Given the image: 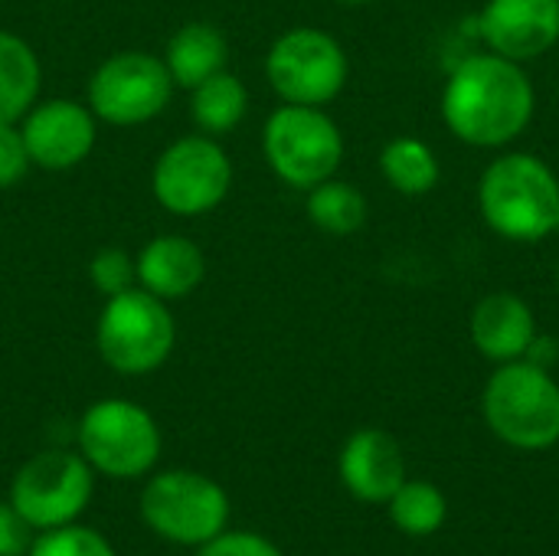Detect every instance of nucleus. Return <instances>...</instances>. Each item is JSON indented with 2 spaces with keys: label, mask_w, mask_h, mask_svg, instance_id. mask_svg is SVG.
Listing matches in <instances>:
<instances>
[{
  "label": "nucleus",
  "mask_w": 559,
  "mask_h": 556,
  "mask_svg": "<svg viewBox=\"0 0 559 556\" xmlns=\"http://www.w3.org/2000/svg\"><path fill=\"white\" fill-rule=\"evenodd\" d=\"M481 36L511 62L537 59L559 39V0H491L481 13Z\"/></svg>",
  "instance_id": "obj_13"
},
{
  "label": "nucleus",
  "mask_w": 559,
  "mask_h": 556,
  "mask_svg": "<svg viewBox=\"0 0 559 556\" xmlns=\"http://www.w3.org/2000/svg\"><path fill=\"white\" fill-rule=\"evenodd\" d=\"M134 265H138V285L167 305L193 295L206 279L203 249L193 239L177 236V233L154 236L134 256Z\"/></svg>",
  "instance_id": "obj_15"
},
{
  "label": "nucleus",
  "mask_w": 559,
  "mask_h": 556,
  "mask_svg": "<svg viewBox=\"0 0 559 556\" xmlns=\"http://www.w3.org/2000/svg\"><path fill=\"white\" fill-rule=\"evenodd\" d=\"M337 3H370V0H337Z\"/></svg>",
  "instance_id": "obj_28"
},
{
  "label": "nucleus",
  "mask_w": 559,
  "mask_h": 556,
  "mask_svg": "<svg viewBox=\"0 0 559 556\" xmlns=\"http://www.w3.org/2000/svg\"><path fill=\"white\" fill-rule=\"evenodd\" d=\"M265 79L285 105H328L347 82V56L334 36L314 26L282 33L265 56Z\"/></svg>",
  "instance_id": "obj_11"
},
{
  "label": "nucleus",
  "mask_w": 559,
  "mask_h": 556,
  "mask_svg": "<svg viewBox=\"0 0 559 556\" xmlns=\"http://www.w3.org/2000/svg\"><path fill=\"white\" fill-rule=\"evenodd\" d=\"M386 511H390V521L396 531H403L409 537H429L445 524L449 501L432 482H409L406 478L396 488V495L386 501Z\"/></svg>",
  "instance_id": "obj_22"
},
{
  "label": "nucleus",
  "mask_w": 559,
  "mask_h": 556,
  "mask_svg": "<svg viewBox=\"0 0 559 556\" xmlns=\"http://www.w3.org/2000/svg\"><path fill=\"white\" fill-rule=\"evenodd\" d=\"M174 79L160 56L124 49L108 56L88 79V108L98 121L134 128L157 118L174 95Z\"/></svg>",
  "instance_id": "obj_10"
},
{
  "label": "nucleus",
  "mask_w": 559,
  "mask_h": 556,
  "mask_svg": "<svg viewBox=\"0 0 559 556\" xmlns=\"http://www.w3.org/2000/svg\"><path fill=\"white\" fill-rule=\"evenodd\" d=\"M193 556H285L269 537L255 534V531H223L219 537L206 541L203 547H197Z\"/></svg>",
  "instance_id": "obj_25"
},
{
  "label": "nucleus",
  "mask_w": 559,
  "mask_h": 556,
  "mask_svg": "<svg viewBox=\"0 0 559 556\" xmlns=\"http://www.w3.org/2000/svg\"><path fill=\"white\" fill-rule=\"evenodd\" d=\"M190 115L200 134H210V138H219L239 128L242 118L249 115V92L242 79L223 69L210 75L206 82H200L197 88H190Z\"/></svg>",
  "instance_id": "obj_19"
},
{
  "label": "nucleus",
  "mask_w": 559,
  "mask_h": 556,
  "mask_svg": "<svg viewBox=\"0 0 559 556\" xmlns=\"http://www.w3.org/2000/svg\"><path fill=\"white\" fill-rule=\"evenodd\" d=\"M33 161L20 125H0V190L16 187L29 174Z\"/></svg>",
  "instance_id": "obj_26"
},
{
  "label": "nucleus",
  "mask_w": 559,
  "mask_h": 556,
  "mask_svg": "<svg viewBox=\"0 0 559 556\" xmlns=\"http://www.w3.org/2000/svg\"><path fill=\"white\" fill-rule=\"evenodd\" d=\"M308 220L331 236H350L367 223V200L354 184L324 180L308 190Z\"/></svg>",
  "instance_id": "obj_20"
},
{
  "label": "nucleus",
  "mask_w": 559,
  "mask_h": 556,
  "mask_svg": "<svg viewBox=\"0 0 559 556\" xmlns=\"http://www.w3.org/2000/svg\"><path fill=\"white\" fill-rule=\"evenodd\" d=\"M177 344V324L167 301L154 298L141 285L105 298L95 347L102 360L121 377H147L167 364Z\"/></svg>",
  "instance_id": "obj_5"
},
{
  "label": "nucleus",
  "mask_w": 559,
  "mask_h": 556,
  "mask_svg": "<svg viewBox=\"0 0 559 556\" xmlns=\"http://www.w3.org/2000/svg\"><path fill=\"white\" fill-rule=\"evenodd\" d=\"M26 556H118L111 541L95 531L85 528L79 521L62 524V528H49V531H36L33 547Z\"/></svg>",
  "instance_id": "obj_23"
},
{
  "label": "nucleus",
  "mask_w": 559,
  "mask_h": 556,
  "mask_svg": "<svg viewBox=\"0 0 559 556\" xmlns=\"http://www.w3.org/2000/svg\"><path fill=\"white\" fill-rule=\"evenodd\" d=\"M233 187V161L210 134H183L160 151L151 170L154 200L174 216L216 210Z\"/></svg>",
  "instance_id": "obj_9"
},
{
  "label": "nucleus",
  "mask_w": 559,
  "mask_h": 556,
  "mask_svg": "<svg viewBox=\"0 0 559 556\" xmlns=\"http://www.w3.org/2000/svg\"><path fill=\"white\" fill-rule=\"evenodd\" d=\"M95 492L92 465L69 449H43L10 482V505L33 531L62 528L82 518Z\"/></svg>",
  "instance_id": "obj_8"
},
{
  "label": "nucleus",
  "mask_w": 559,
  "mask_h": 556,
  "mask_svg": "<svg viewBox=\"0 0 559 556\" xmlns=\"http://www.w3.org/2000/svg\"><path fill=\"white\" fill-rule=\"evenodd\" d=\"M472 341L488 360H521L537 341L534 311L518 295L495 292L481 298L472 311Z\"/></svg>",
  "instance_id": "obj_16"
},
{
  "label": "nucleus",
  "mask_w": 559,
  "mask_h": 556,
  "mask_svg": "<svg viewBox=\"0 0 559 556\" xmlns=\"http://www.w3.org/2000/svg\"><path fill=\"white\" fill-rule=\"evenodd\" d=\"M491 433L521 452H544L559 442V383L534 360H508L491 374L481 397Z\"/></svg>",
  "instance_id": "obj_3"
},
{
  "label": "nucleus",
  "mask_w": 559,
  "mask_h": 556,
  "mask_svg": "<svg viewBox=\"0 0 559 556\" xmlns=\"http://www.w3.org/2000/svg\"><path fill=\"white\" fill-rule=\"evenodd\" d=\"M138 511L151 534L174 547L197 551L229 528L233 505L216 478L190 469H167L144 482Z\"/></svg>",
  "instance_id": "obj_4"
},
{
  "label": "nucleus",
  "mask_w": 559,
  "mask_h": 556,
  "mask_svg": "<svg viewBox=\"0 0 559 556\" xmlns=\"http://www.w3.org/2000/svg\"><path fill=\"white\" fill-rule=\"evenodd\" d=\"M262 151L278 180L311 190L334 177L344 157L341 128L314 105H282L269 115Z\"/></svg>",
  "instance_id": "obj_7"
},
{
  "label": "nucleus",
  "mask_w": 559,
  "mask_h": 556,
  "mask_svg": "<svg viewBox=\"0 0 559 556\" xmlns=\"http://www.w3.org/2000/svg\"><path fill=\"white\" fill-rule=\"evenodd\" d=\"M39 85L43 69L33 46L16 33L0 29V125H20L36 105Z\"/></svg>",
  "instance_id": "obj_18"
},
{
  "label": "nucleus",
  "mask_w": 559,
  "mask_h": 556,
  "mask_svg": "<svg viewBox=\"0 0 559 556\" xmlns=\"http://www.w3.org/2000/svg\"><path fill=\"white\" fill-rule=\"evenodd\" d=\"M229 62V43L219 26L206 20L183 23L164 49V66L177 88H197Z\"/></svg>",
  "instance_id": "obj_17"
},
{
  "label": "nucleus",
  "mask_w": 559,
  "mask_h": 556,
  "mask_svg": "<svg viewBox=\"0 0 559 556\" xmlns=\"http://www.w3.org/2000/svg\"><path fill=\"white\" fill-rule=\"evenodd\" d=\"M20 131L33 167L59 174L79 167L92 154L98 138V118L88 105L75 98H46L20 118Z\"/></svg>",
  "instance_id": "obj_12"
},
{
  "label": "nucleus",
  "mask_w": 559,
  "mask_h": 556,
  "mask_svg": "<svg viewBox=\"0 0 559 556\" xmlns=\"http://www.w3.org/2000/svg\"><path fill=\"white\" fill-rule=\"evenodd\" d=\"M344 488L364 505H386L406 482V456L383 429H357L337 459Z\"/></svg>",
  "instance_id": "obj_14"
},
{
  "label": "nucleus",
  "mask_w": 559,
  "mask_h": 556,
  "mask_svg": "<svg viewBox=\"0 0 559 556\" xmlns=\"http://www.w3.org/2000/svg\"><path fill=\"white\" fill-rule=\"evenodd\" d=\"M36 531L20 518L10 501H0V556H26Z\"/></svg>",
  "instance_id": "obj_27"
},
{
  "label": "nucleus",
  "mask_w": 559,
  "mask_h": 556,
  "mask_svg": "<svg viewBox=\"0 0 559 556\" xmlns=\"http://www.w3.org/2000/svg\"><path fill=\"white\" fill-rule=\"evenodd\" d=\"M88 279H92V288L102 298H111V295H121V292L138 285V265H134V259L124 249L108 246V249H98L92 256Z\"/></svg>",
  "instance_id": "obj_24"
},
{
  "label": "nucleus",
  "mask_w": 559,
  "mask_h": 556,
  "mask_svg": "<svg viewBox=\"0 0 559 556\" xmlns=\"http://www.w3.org/2000/svg\"><path fill=\"white\" fill-rule=\"evenodd\" d=\"M442 115L462 141L475 147H501L531 125L534 85L518 62L498 52L468 56L449 75Z\"/></svg>",
  "instance_id": "obj_1"
},
{
  "label": "nucleus",
  "mask_w": 559,
  "mask_h": 556,
  "mask_svg": "<svg viewBox=\"0 0 559 556\" xmlns=\"http://www.w3.org/2000/svg\"><path fill=\"white\" fill-rule=\"evenodd\" d=\"M380 170L390 180L393 190L406 197L429 193L439 180V161L429 144L419 138H396L380 154Z\"/></svg>",
  "instance_id": "obj_21"
},
{
  "label": "nucleus",
  "mask_w": 559,
  "mask_h": 556,
  "mask_svg": "<svg viewBox=\"0 0 559 556\" xmlns=\"http://www.w3.org/2000/svg\"><path fill=\"white\" fill-rule=\"evenodd\" d=\"M79 456L92 465L95 475L131 482L151 475L164 439L157 419L131 400H98L79 419Z\"/></svg>",
  "instance_id": "obj_6"
},
{
  "label": "nucleus",
  "mask_w": 559,
  "mask_h": 556,
  "mask_svg": "<svg viewBox=\"0 0 559 556\" xmlns=\"http://www.w3.org/2000/svg\"><path fill=\"white\" fill-rule=\"evenodd\" d=\"M488 226L518 242H537L559 226L557 174L534 154L498 157L478 187Z\"/></svg>",
  "instance_id": "obj_2"
}]
</instances>
